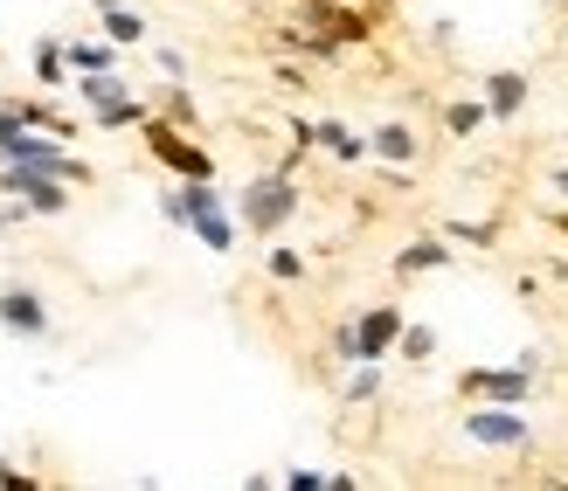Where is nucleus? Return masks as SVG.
Listing matches in <instances>:
<instances>
[{
  "label": "nucleus",
  "mask_w": 568,
  "mask_h": 491,
  "mask_svg": "<svg viewBox=\"0 0 568 491\" xmlns=\"http://www.w3.org/2000/svg\"><path fill=\"white\" fill-rule=\"evenodd\" d=\"M305 208V187H298V173H257V181H243L236 194V222H243V236H277V228H292Z\"/></svg>",
  "instance_id": "obj_1"
},
{
  "label": "nucleus",
  "mask_w": 568,
  "mask_h": 491,
  "mask_svg": "<svg viewBox=\"0 0 568 491\" xmlns=\"http://www.w3.org/2000/svg\"><path fill=\"white\" fill-rule=\"evenodd\" d=\"M139 139H146V153L174 173V181H215V153L194 146V132L174 125L166 111H146V125H139Z\"/></svg>",
  "instance_id": "obj_2"
},
{
  "label": "nucleus",
  "mask_w": 568,
  "mask_h": 491,
  "mask_svg": "<svg viewBox=\"0 0 568 491\" xmlns=\"http://www.w3.org/2000/svg\"><path fill=\"white\" fill-rule=\"evenodd\" d=\"M458 437L471 450H534V422H527L520 401H471Z\"/></svg>",
  "instance_id": "obj_3"
},
{
  "label": "nucleus",
  "mask_w": 568,
  "mask_h": 491,
  "mask_svg": "<svg viewBox=\"0 0 568 491\" xmlns=\"http://www.w3.org/2000/svg\"><path fill=\"white\" fill-rule=\"evenodd\" d=\"M0 194H8L14 222H28V215H63L70 201H77V187L63 181V173H49V166H0Z\"/></svg>",
  "instance_id": "obj_4"
},
{
  "label": "nucleus",
  "mask_w": 568,
  "mask_h": 491,
  "mask_svg": "<svg viewBox=\"0 0 568 491\" xmlns=\"http://www.w3.org/2000/svg\"><path fill=\"white\" fill-rule=\"evenodd\" d=\"M534 381H541V374H527L520 360H514V367H465V374H458V395H465V401H520V409H527V401H534Z\"/></svg>",
  "instance_id": "obj_5"
},
{
  "label": "nucleus",
  "mask_w": 568,
  "mask_h": 491,
  "mask_svg": "<svg viewBox=\"0 0 568 491\" xmlns=\"http://www.w3.org/2000/svg\"><path fill=\"white\" fill-rule=\"evenodd\" d=\"M49 298L36 291V284H8L0 291V333L8 339H49Z\"/></svg>",
  "instance_id": "obj_6"
},
{
  "label": "nucleus",
  "mask_w": 568,
  "mask_h": 491,
  "mask_svg": "<svg viewBox=\"0 0 568 491\" xmlns=\"http://www.w3.org/2000/svg\"><path fill=\"white\" fill-rule=\"evenodd\" d=\"M298 21L326 28V35H339L347 49L375 42V14H367V8H339V0H298Z\"/></svg>",
  "instance_id": "obj_7"
},
{
  "label": "nucleus",
  "mask_w": 568,
  "mask_h": 491,
  "mask_svg": "<svg viewBox=\"0 0 568 491\" xmlns=\"http://www.w3.org/2000/svg\"><path fill=\"white\" fill-rule=\"evenodd\" d=\"M403 326H409L403 305H367V311H354L361 360H395V339H403Z\"/></svg>",
  "instance_id": "obj_8"
},
{
  "label": "nucleus",
  "mask_w": 568,
  "mask_h": 491,
  "mask_svg": "<svg viewBox=\"0 0 568 491\" xmlns=\"http://www.w3.org/2000/svg\"><path fill=\"white\" fill-rule=\"evenodd\" d=\"M478 98L493 104V125H514L520 111L534 104V76L527 70H486V76H478Z\"/></svg>",
  "instance_id": "obj_9"
},
{
  "label": "nucleus",
  "mask_w": 568,
  "mask_h": 491,
  "mask_svg": "<svg viewBox=\"0 0 568 491\" xmlns=\"http://www.w3.org/2000/svg\"><path fill=\"white\" fill-rule=\"evenodd\" d=\"M450 264H458V243H450V236H409L403 249H395L388 256V270L395 277H437V270H450Z\"/></svg>",
  "instance_id": "obj_10"
},
{
  "label": "nucleus",
  "mask_w": 568,
  "mask_h": 491,
  "mask_svg": "<svg viewBox=\"0 0 568 491\" xmlns=\"http://www.w3.org/2000/svg\"><path fill=\"white\" fill-rule=\"evenodd\" d=\"M202 208H230V194H222L215 181H174L160 194V222H174V228H187Z\"/></svg>",
  "instance_id": "obj_11"
},
{
  "label": "nucleus",
  "mask_w": 568,
  "mask_h": 491,
  "mask_svg": "<svg viewBox=\"0 0 568 491\" xmlns=\"http://www.w3.org/2000/svg\"><path fill=\"white\" fill-rule=\"evenodd\" d=\"M312 146H320L326 160H339V166H361V160H375V153H367V132L339 125V119H312Z\"/></svg>",
  "instance_id": "obj_12"
},
{
  "label": "nucleus",
  "mask_w": 568,
  "mask_h": 491,
  "mask_svg": "<svg viewBox=\"0 0 568 491\" xmlns=\"http://www.w3.org/2000/svg\"><path fill=\"white\" fill-rule=\"evenodd\" d=\"M187 236L202 243L209 256H230V249H236V236H243V222H236V201H230V208H202V215L187 222Z\"/></svg>",
  "instance_id": "obj_13"
},
{
  "label": "nucleus",
  "mask_w": 568,
  "mask_h": 491,
  "mask_svg": "<svg viewBox=\"0 0 568 491\" xmlns=\"http://www.w3.org/2000/svg\"><path fill=\"white\" fill-rule=\"evenodd\" d=\"M367 153H375V160H388V166H416V160H423V139H416V125L388 119V125H375V132H367Z\"/></svg>",
  "instance_id": "obj_14"
},
{
  "label": "nucleus",
  "mask_w": 568,
  "mask_h": 491,
  "mask_svg": "<svg viewBox=\"0 0 568 491\" xmlns=\"http://www.w3.org/2000/svg\"><path fill=\"white\" fill-rule=\"evenodd\" d=\"M70 91H77V104H83V111H104V104L132 98V83H125L119 70H83V76H70Z\"/></svg>",
  "instance_id": "obj_15"
},
{
  "label": "nucleus",
  "mask_w": 568,
  "mask_h": 491,
  "mask_svg": "<svg viewBox=\"0 0 568 491\" xmlns=\"http://www.w3.org/2000/svg\"><path fill=\"white\" fill-rule=\"evenodd\" d=\"M486 125H493V104H486V98H450V104H444V132H450V139H478Z\"/></svg>",
  "instance_id": "obj_16"
},
{
  "label": "nucleus",
  "mask_w": 568,
  "mask_h": 491,
  "mask_svg": "<svg viewBox=\"0 0 568 491\" xmlns=\"http://www.w3.org/2000/svg\"><path fill=\"white\" fill-rule=\"evenodd\" d=\"M98 35L119 42V49H139V42H146V14H139L132 0H125V8H104V14H98Z\"/></svg>",
  "instance_id": "obj_17"
},
{
  "label": "nucleus",
  "mask_w": 568,
  "mask_h": 491,
  "mask_svg": "<svg viewBox=\"0 0 568 491\" xmlns=\"http://www.w3.org/2000/svg\"><path fill=\"white\" fill-rule=\"evenodd\" d=\"M63 55H70V76H83V70H119V42H91V35H70L63 42Z\"/></svg>",
  "instance_id": "obj_18"
},
{
  "label": "nucleus",
  "mask_w": 568,
  "mask_h": 491,
  "mask_svg": "<svg viewBox=\"0 0 568 491\" xmlns=\"http://www.w3.org/2000/svg\"><path fill=\"white\" fill-rule=\"evenodd\" d=\"M36 83H42V91H70V55H63L55 35L36 42Z\"/></svg>",
  "instance_id": "obj_19"
},
{
  "label": "nucleus",
  "mask_w": 568,
  "mask_h": 491,
  "mask_svg": "<svg viewBox=\"0 0 568 491\" xmlns=\"http://www.w3.org/2000/svg\"><path fill=\"white\" fill-rule=\"evenodd\" d=\"M146 111H153V104H146V98L132 91V98H119V104L91 111V125H98V132H139V125H146Z\"/></svg>",
  "instance_id": "obj_20"
},
{
  "label": "nucleus",
  "mask_w": 568,
  "mask_h": 491,
  "mask_svg": "<svg viewBox=\"0 0 568 491\" xmlns=\"http://www.w3.org/2000/svg\"><path fill=\"white\" fill-rule=\"evenodd\" d=\"M264 277H271V284H305V277H312L305 249H292V243H271V249H264Z\"/></svg>",
  "instance_id": "obj_21"
},
{
  "label": "nucleus",
  "mask_w": 568,
  "mask_h": 491,
  "mask_svg": "<svg viewBox=\"0 0 568 491\" xmlns=\"http://www.w3.org/2000/svg\"><path fill=\"white\" fill-rule=\"evenodd\" d=\"M382 381H388L382 360H354V367H347V381H339V395H347V409H361V401H375V395H382Z\"/></svg>",
  "instance_id": "obj_22"
},
{
  "label": "nucleus",
  "mask_w": 568,
  "mask_h": 491,
  "mask_svg": "<svg viewBox=\"0 0 568 491\" xmlns=\"http://www.w3.org/2000/svg\"><path fill=\"white\" fill-rule=\"evenodd\" d=\"M395 360H409V367H423V360H437V326H403V339H395Z\"/></svg>",
  "instance_id": "obj_23"
},
{
  "label": "nucleus",
  "mask_w": 568,
  "mask_h": 491,
  "mask_svg": "<svg viewBox=\"0 0 568 491\" xmlns=\"http://www.w3.org/2000/svg\"><path fill=\"white\" fill-rule=\"evenodd\" d=\"M153 111H166V119H174V125H187V132H202V104L187 98V83H166Z\"/></svg>",
  "instance_id": "obj_24"
},
{
  "label": "nucleus",
  "mask_w": 568,
  "mask_h": 491,
  "mask_svg": "<svg viewBox=\"0 0 568 491\" xmlns=\"http://www.w3.org/2000/svg\"><path fill=\"white\" fill-rule=\"evenodd\" d=\"M444 236L465 243V249H493L499 243V222H444Z\"/></svg>",
  "instance_id": "obj_25"
},
{
  "label": "nucleus",
  "mask_w": 568,
  "mask_h": 491,
  "mask_svg": "<svg viewBox=\"0 0 568 491\" xmlns=\"http://www.w3.org/2000/svg\"><path fill=\"white\" fill-rule=\"evenodd\" d=\"M333 360H339V367H354V360H361V333H354V319H339V326H333Z\"/></svg>",
  "instance_id": "obj_26"
},
{
  "label": "nucleus",
  "mask_w": 568,
  "mask_h": 491,
  "mask_svg": "<svg viewBox=\"0 0 568 491\" xmlns=\"http://www.w3.org/2000/svg\"><path fill=\"white\" fill-rule=\"evenodd\" d=\"M153 63H160L166 83H187V55H181V49H153Z\"/></svg>",
  "instance_id": "obj_27"
},
{
  "label": "nucleus",
  "mask_w": 568,
  "mask_h": 491,
  "mask_svg": "<svg viewBox=\"0 0 568 491\" xmlns=\"http://www.w3.org/2000/svg\"><path fill=\"white\" fill-rule=\"evenodd\" d=\"M277 484H284V491H326V471H305V464H298V471H284Z\"/></svg>",
  "instance_id": "obj_28"
},
{
  "label": "nucleus",
  "mask_w": 568,
  "mask_h": 491,
  "mask_svg": "<svg viewBox=\"0 0 568 491\" xmlns=\"http://www.w3.org/2000/svg\"><path fill=\"white\" fill-rule=\"evenodd\" d=\"M36 484H42V478H28V471H14L8 457H0V491H36Z\"/></svg>",
  "instance_id": "obj_29"
},
{
  "label": "nucleus",
  "mask_w": 568,
  "mask_h": 491,
  "mask_svg": "<svg viewBox=\"0 0 568 491\" xmlns=\"http://www.w3.org/2000/svg\"><path fill=\"white\" fill-rule=\"evenodd\" d=\"M271 76H277V91H292V98H298V91H305V70H292V63H277V70H271Z\"/></svg>",
  "instance_id": "obj_30"
},
{
  "label": "nucleus",
  "mask_w": 568,
  "mask_h": 491,
  "mask_svg": "<svg viewBox=\"0 0 568 491\" xmlns=\"http://www.w3.org/2000/svg\"><path fill=\"white\" fill-rule=\"evenodd\" d=\"M548 187H555V194H568V160H561V166L548 173Z\"/></svg>",
  "instance_id": "obj_31"
},
{
  "label": "nucleus",
  "mask_w": 568,
  "mask_h": 491,
  "mask_svg": "<svg viewBox=\"0 0 568 491\" xmlns=\"http://www.w3.org/2000/svg\"><path fill=\"white\" fill-rule=\"evenodd\" d=\"M548 222H555V228H561V236H568V208H555V215H548Z\"/></svg>",
  "instance_id": "obj_32"
},
{
  "label": "nucleus",
  "mask_w": 568,
  "mask_h": 491,
  "mask_svg": "<svg viewBox=\"0 0 568 491\" xmlns=\"http://www.w3.org/2000/svg\"><path fill=\"white\" fill-rule=\"evenodd\" d=\"M91 8H98V14H104V8H125V0H91Z\"/></svg>",
  "instance_id": "obj_33"
},
{
  "label": "nucleus",
  "mask_w": 568,
  "mask_h": 491,
  "mask_svg": "<svg viewBox=\"0 0 568 491\" xmlns=\"http://www.w3.org/2000/svg\"><path fill=\"white\" fill-rule=\"evenodd\" d=\"M0 228H14V208H0Z\"/></svg>",
  "instance_id": "obj_34"
},
{
  "label": "nucleus",
  "mask_w": 568,
  "mask_h": 491,
  "mask_svg": "<svg viewBox=\"0 0 568 491\" xmlns=\"http://www.w3.org/2000/svg\"><path fill=\"white\" fill-rule=\"evenodd\" d=\"M375 8H382V0H375Z\"/></svg>",
  "instance_id": "obj_35"
}]
</instances>
